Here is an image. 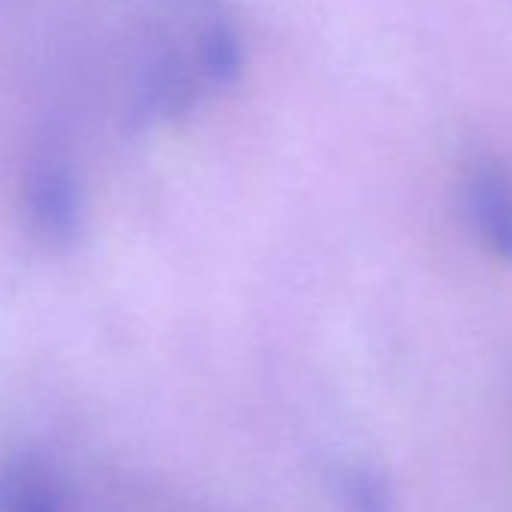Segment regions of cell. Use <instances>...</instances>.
I'll use <instances>...</instances> for the list:
<instances>
[{
	"label": "cell",
	"instance_id": "8992f818",
	"mask_svg": "<svg viewBox=\"0 0 512 512\" xmlns=\"http://www.w3.org/2000/svg\"><path fill=\"white\" fill-rule=\"evenodd\" d=\"M344 512H392V488L374 467H347L338 476Z\"/></svg>",
	"mask_w": 512,
	"mask_h": 512
},
{
	"label": "cell",
	"instance_id": "7a4b0ae2",
	"mask_svg": "<svg viewBox=\"0 0 512 512\" xmlns=\"http://www.w3.org/2000/svg\"><path fill=\"white\" fill-rule=\"evenodd\" d=\"M464 205L482 244L512 263V169L500 160H476L464 175Z\"/></svg>",
	"mask_w": 512,
	"mask_h": 512
},
{
	"label": "cell",
	"instance_id": "3957f363",
	"mask_svg": "<svg viewBox=\"0 0 512 512\" xmlns=\"http://www.w3.org/2000/svg\"><path fill=\"white\" fill-rule=\"evenodd\" d=\"M0 512H67V494L37 458H13L0 467Z\"/></svg>",
	"mask_w": 512,
	"mask_h": 512
},
{
	"label": "cell",
	"instance_id": "277c9868",
	"mask_svg": "<svg viewBox=\"0 0 512 512\" xmlns=\"http://www.w3.org/2000/svg\"><path fill=\"white\" fill-rule=\"evenodd\" d=\"M244 61L247 55L238 28L223 13H211L199 28V40L193 52V67L199 70V76L217 88H226L241 79Z\"/></svg>",
	"mask_w": 512,
	"mask_h": 512
},
{
	"label": "cell",
	"instance_id": "6da1fadb",
	"mask_svg": "<svg viewBox=\"0 0 512 512\" xmlns=\"http://www.w3.org/2000/svg\"><path fill=\"white\" fill-rule=\"evenodd\" d=\"M82 184L61 157L34 160L25 175V214L31 229L55 247H70L82 232Z\"/></svg>",
	"mask_w": 512,
	"mask_h": 512
},
{
	"label": "cell",
	"instance_id": "5b68a950",
	"mask_svg": "<svg viewBox=\"0 0 512 512\" xmlns=\"http://www.w3.org/2000/svg\"><path fill=\"white\" fill-rule=\"evenodd\" d=\"M196 100V76L178 55H163L148 70L139 91L136 115L142 118H178Z\"/></svg>",
	"mask_w": 512,
	"mask_h": 512
}]
</instances>
